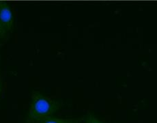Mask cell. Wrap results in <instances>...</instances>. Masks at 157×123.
I'll return each instance as SVG.
<instances>
[{
    "label": "cell",
    "mask_w": 157,
    "mask_h": 123,
    "mask_svg": "<svg viewBox=\"0 0 157 123\" xmlns=\"http://www.w3.org/2000/svg\"><path fill=\"white\" fill-rule=\"evenodd\" d=\"M77 120L71 118H57L53 116H48L38 121V123H77Z\"/></svg>",
    "instance_id": "3957f363"
},
{
    "label": "cell",
    "mask_w": 157,
    "mask_h": 123,
    "mask_svg": "<svg viewBox=\"0 0 157 123\" xmlns=\"http://www.w3.org/2000/svg\"><path fill=\"white\" fill-rule=\"evenodd\" d=\"M2 88H3V83H2L1 79H0V94H1V92H2Z\"/></svg>",
    "instance_id": "8992f818"
},
{
    "label": "cell",
    "mask_w": 157,
    "mask_h": 123,
    "mask_svg": "<svg viewBox=\"0 0 157 123\" xmlns=\"http://www.w3.org/2000/svg\"><path fill=\"white\" fill-rule=\"evenodd\" d=\"M59 101L52 99L38 91L32 92L27 122H38L46 117L52 116L61 107Z\"/></svg>",
    "instance_id": "6da1fadb"
},
{
    "label": "cell",
    "mask_w": 157,
    "mask_h": 123,
    "mask_svg": "<svg viewBox=\"0 0 157 123\" xmlns=\"http://www.w3.org/2000/svg\"><path fill=\"white\" fill-rule=\"evenodd\" d=\"M0 21L6 31H10L14 27V17L13 11L7 2L0 1Z\"/></svg>",
    "instance_id": "7a4b0ae2"
},
{
    "label": "cell",
    "mask_w": 157,
    "mask_h": 123,
    "mask_svg": "<svg viewBox=\"0 0 157 123\" xmlns=\"http://www.w3.org/2000/svg\"><path fill=\"white\" fill-rule=\"evenodd\" d=\"M86 123H105L92 114H89L86 118Z\"/></svg>",
    "instance_id": "277c9868"
},
{
    "label": "cell",
    "mask_w": 157,
    "mask_h": 123,
    "mask_svg": "<svg viewBox=\"0 0 157 123\" xmlns=\"http://www.w3.org/2000/svg\"><path fill=\"white\" fill-rule=\"evenodd\" d=\"M6 29H5L4 26L0 21V38H4L6 34Z\"/></svg>",
    "instance_id": "5b68a950"
}]
</instances>
